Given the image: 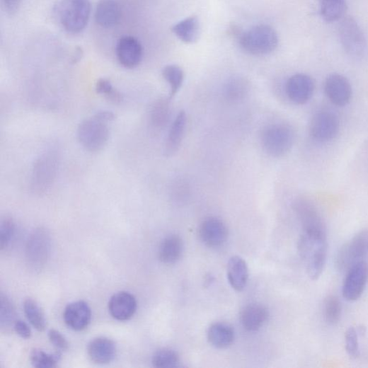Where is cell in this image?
Masks as SVG:
<instances>
[{
  "label": "cell",
  "mask_w": 368,
  "mask_h": 368,
  "mask_svg": "<svg viewBox=\"0 0 368 368\" xmlns=\"http://www.w3.org/2000/svg\"><path fill=\"white\" fill-rule=\"evenodd\" d=\"M368 282V265L360 260L346 272L343 285V296L348 301H355L362 295Z\"/></svg>",
  "instance_id": "30bf717a"
},
{
  "label": "cell",
  "mask_w": 368,
  "mask_h": 368,
  "mask_svg": "<svg viewBox=\"0 0 368 368\" xmlns=\"http://www.w3.org/2000/svg\"><path fill=\"white\" fill-rule=\"evenodd\" d=\"M137 304L135 297L129 292H120L110 299L108 309L111 316L118 321H127L136 312Z\"/></svg>",
  "instance_id": "ac0fdd59"
},
{
  "label": "cell",
  "mask_w": 368,
  "mask_h": 368,
  "mask_svg": "<svg viewBox=\"0 0 368 368\" xmlns=\"http://www.w3.org/2000/svg\"><path fill=\"white\" fill-rule=\"evenodd\" d=\"M187 114L180 111L173 121L165 144V153L171 156L179 149L187 126Z\"/></svg>",
  "instance_id": "603a6c76"
},
{
  "label": "cell",
  "mask_w": 368,
  "mask_h": 368,
  "mask_svg": "<svg viewBox=\"0 0 368 368\" xmlns=\"http://www.w3.org/2000/svg\"><path fill=\"white\" fill-rule=\"evenodd\" d=\"M144 50L142 43L132 36L121 38L116 45L119 63L126 69H134L142 61Z\"/></svg>",
  "instance_id": "4fadbf2b"
},
{
  "label": "cell",
  "mask_w": 368,
  "mask_h": 368,
  "mask_svg": "<svg viewBox=\"0 0 368 368\" xmlns=\"http://www.w3.org/2000/svg\"><path fill=\"white\" fill-rule=\"evenodd\" d=\"M298 250L305 262L309 277L316 281L323 272L328 258V236L304 233L300 236Z\"/></svg>",
  "instance_id": "6da1fadb"
},
{
  "label": "cell",
  "mask_w": 368,
  "mask_h": 368,
  "mask_svg": "<svg viewBox=\"0 0 368 368\" xmlns=\"http://www.w3.org/2000/svg\"><path fill=\"white\" fill-rule=\"evenodd\" d=\"M207 339L216 348H226L233 344L235 340V332L231 326L222 322H217L209 328Z\"/></svg>",
  "instance_id": "cb8c5ba5"
},
{
  "label": "cell",
  "mask_w": 368,
  "mask_h": 368,
  "mask_svg": "<svg viewBox=\"0 0 368 368\" xmlns=\"http://www.w3.org/2000/svg\"><path fill=\"white\" fill-rule=\"evenodd\" d=\"M51 343L59 352H66L69 348V344L65 337L56 330H51L48 333Z\"/></svg>",
  "instance_id": "f35d334b"
},
{
  "label": "cell",
  "mask_w": 368,
  "mask_h": 368,
  "mask_svg": "<svg viewBox=\"0 0 368 368\" xmlns=\"http://www.w3.org/2000/svg\"><path fill=\"white\" fill-rule=\"evenodd\" d=\"M240 44L242 49L249 54L265 56L277 48L279 38L272 28L260 25L244 33L241 38Z\"/></svg>",
  "instance_id": "5b68a950"
},
{
  "label": "cell",
  "mask_w": 368,
  "mask_h": 368,
  "mask_svg": "<svg viewBox=\"0 0 368 368\" xmlns=\"http://www.w3.org/2000/svg\"><path fill=\"white\" fill-rule=\"evenodd\" d=\"M16 308L11 299L4 294L0 297V324L2 328L14 326L17 321Z\"/></svg>",
  "instance_id": "d6a6232c"
},
{
  "label": "cell",
  "mask_w": 368,
  "mask_h": 368,
  "mask_svg": "<svg viewBox=\"0 0 368 368\" xmlns=\"http://www.w3.org/2000/svg\"><path fill=\"white\" fill-rule=\"evenodd\" d=\"M249 93L248 83L242 79H234L224 86L223 95L230 103H238L243 101Z\"/></svg>",
  "instance_id": "f1b7e54d"
},
{
  "label": "cell",
  "mask_w": 368,
  "mask_h": 368,
  "mask_svg": "<svg viewBox=\"0 0 368 368\" xmlns=\"http://www.w3.org/2000/svg\"><path fill=\"white\" fill-rule=\"evenodd\" d=\"M171 117L170 100L163 98L156 101L150 112V123L156 130L163 129Z\"/></svg>",
  "instance_id": "83f0119b"
},
{
  "label": "cell",
  "mask_w": 368,
  "mask_h": 368,
  "mask_svg": "<svg viewBox=\"0 0 368 368\" xmlns=\"http://www.w3.org/2000/svg\"><path fill=\"white\" fill-rule=\"evenodd\" d=\"M16 224L13 219L6 216L0 222V249L4 251L10 246L15 234Z\"/></svg>",
  "instance_id": "8d00e7d4"
},
{
  "label": "cell",
  "mask_w": 368,
  "mask_h": 368,
  "mask_svg": "<svg viewBox=\"0 0 368 368\" xmlns=\"http://www.w3.org/2000/svg\"><path fill=\"white\" fill-rule=\"evenodd\" d=\"M25 315L30 324L38 331L42 332L47 327L45 316L36 301L27 299L23 304Z\"/></svg>",
  "instance_id": "f546056e"
},
{
  "label": "cell",
  "mask_w": 368,
  "mask_h": 368,
  "mask_svg": "<svg viewBox=\"0 0 368 368\" xmlns=\"http://www.w3.org/2000/svg\"><path fill=\"white\" fill-rule=\"evenodd\" d=\"M175 35L183 42H196L200 34V23L196 17L184 19L172 28Z\"/></svg>",
  "instance_id": "484cf974"
},
{
  "label": "cell",
  "mask_w": 368,
  "mask_h": 368,
  "mask_svg": "<svg viewBox=\"0 0 368 368\" xmlns=\"http://www.w3.org/2000/svg\"><path fill=\"white\" fill-rule=\"evenodd\" d=\"M347 10L345 0H321V16L328 23L341 20L344 18Z\"/></svg>",
  "instance_id": "4316f807"
},
{
  "label": "cell",
  "mask_w": 368,
  "mask_h": 368,
  "mask_svg": "<svg viewBox=\"0 0 368 368\" xmlns=\"http://www.w3.org/2000/svg\"><path fill=\"white\" fill-rule=\"evenodd\" d=\"M162 74L170 86V98H172L182 86L184 80L183 71L176 65H168L163 69Z\"/></svg>",
  "instance_id": "836d02e7"
},
{
  "label": "cell",
  "mask_w": 368,
  "mask_h": 368,
  "mask_svg": "<svg viewBox=\"0 0 368 368\" xmlns=\"http://www.w3.org/2000/svg\"><path fill=\"white\" fill-rule=\"evenodd\" d=\"M338 32L343 47L350 58L362 60L367 56V38L354 18H344L339 25Z\"/></svg>",
  "instance_id": "52a82bcc"
},
{
  "label": "cell",
  "mask_w": 368,
  "mask_h": 368,
  "mask_svg": "<svg viewBox=\"0 0 368 368\" xmlns=\"http://www.w3.org/2000/svg\"><path fill=\"white\" fill-rule=\"evenodd\" d=\"M96 90L98 95L105 97L115 104H120L123 100L122 95L107 79H100L97 81Z\"/></svg>",
  "instance_id": "d590c367"
},
{
  "label": "cell",
  "mask_w": 368,
  "mask_h": 368,
  "mask_svg": "<svg viewBox=\"0 0 368 368\" xmlns=\"http://www.w3.org/2000/svg\"><path fill=\"white\" fill-rule=\"evenodd\" d=\"M60 167V156L55 150L41 154L34 161L30 173V188L35 195L49 192L54 186Z\"/></svg>",
  "instance_id": "7a4b0ae2"
},
{
  "label": "cell",
  "mask_w": 368,
  "mask_h": 368,
  "mask_svg": "<svg viewBox=\"0 0 368 368\" xmlns=\"http://www.w3.org/2000/svg\"><path fill=\"white\" fill-rule=\"evenodd\" d=\"M64 319L68 328L79 332L85 330L91 319V310L84 301H74L67 306L64 312Z\"/></svg>",
  "instance_id": "e0dca14e"
},
{
  "label": "cell",
  "mask_w": 368,
  "mask_h": 368,
  "mask_svg": "<svg viewBox=\"0 0 368 368\" xmlns=\"http://www.w3.org/2000/svg\"><path fill=\"white\" fill-rule=\"evenodd\" d=\"M2 2L6 11L10 14H13L18 11L21 0H2Z\"/></svg>",
  "instance_id": "60d3db41"
},
{
  "label": "cell",
  "mask_w": 368,
  "mask_h": 368,
  "mask_svg": "<svg viewBox=\"0 0 368 368\" xmlns=\"http://www.w3.org/2000/svg\"><path fill=\"white\" fill-rule=\"evenodd\" d=\"M16 333L23 339H29L31 337L30 327L22 320H17L13 326Z\"/></svg>",
  "instance_id": "ab89813d"
},
{
  "label": "cell",
  "mask_w": 368,
  "mask_h": 368,
  "mask_svg": "<svg viewBox=\"0 0 368 368\" xmlns=\"http://www.w3.org/2000/svg\"><path fill=\"white\" fill-rule=\"evenodd\" d=\"M202 242L210 248L222 246L227 240L228 229L225 224L218 218L206 219L199 229Z\"/></svg>",
  "instance_id": "2e32d148"
},
{
  "label": "cell",
  "mask_w": 368,
  "mask_h": 368,
  "mask_svg": "<svg viewBox=\"0 0 368 368\" xmlns=\"http://www.w3.org/2000/svg\"><path fill=\"white\" fill-rule=\"evenodd\" d=\"M30 359L35 367L54 368L57 367L61 361L62 354L59 351L52 354L40 349H33L30 352Z\"/></svg>",
  "instance_id": "4dcf8cb0"
},
{
  "label": "cell",
  "mask_w": 368,
  "mask_h": 368,
  "mask_svg": "<svg viewBox=\"0 0 368 368\" xmlns=\"http://www.w3.org/2000/svg\"><path fill=\"white\" fill-rule=\"evenodd\" d=\"M183 244L181 238L176 235L166 237L159 250V260L165 264H173L181 257Z\"/></svg>",
  "instance_id": "d4e9b609"
},
{
  "label": "cell",
  "mask_w": 368,
  "mask_h": 368,
  "mask_svg": "<svg viewBox=\"0 0 368 368\" xmlns=\"http://www.w3.org/2000/svg\"><path fill=\"white\" fill-rule=\"evenodd\" d=\"M315 84L313 79L305 74L291 76L286 84V93L289 99L296 105H304L312 98Z\"/></svg>",
  "instance_id": "5bb4252c"
},
{
  "label": "cell",
  "mask_w": 368,
  "mask_h": 368,
  "mask_svg": "<svg viewBox=\"0 0 368 368\" xmlns=\"http://www.w3.org/2000/svg\"><path fill=\"white\" fill-rule=\"evenodd\" d=\"M122 11L115 0H100L97 6L95 19L96 23L103 28H113L120 22Z\"/></svg>",
  "instance_id": "ffe728a7"
},
{
  "label": "cell",
  "mask_w": 368,
  "mask_h": 368,
  "mask_svg": "<svg viewBox=\"0 0 368 368\" xmlns=\"http://www.w3.org/2000/svg\"><path fill=\"white\" fill-rule=\"evenodd\" d=\"M340 129L337 116L328 111L316 113L310 123V134L318 142H328L334 139Z\"/></svg>",
  "instance_id": "8fae6325"
},
{
  "label": "cell",
  "mask_w": 368,
  "mask_h": 368,
  "mask_svg": "<svg viewBox=\"0 0 368 368\" xmlns=\"http://www.w3.org/2000/svg\"><path fill=\"white\" fill-rule=\"evenodd\" d=\"M52 238L47 229L36 228L28 237L25 247V257L29 266L35 270L42 269L50 257Z\"/></svg>",
  "instance_id": "ba28073f"
},
{
  "label": "cell",
  "mask_w": 368,
  "mask_h": 368,
  "mask_svg": "<svg viewBox=\"0 0 368 368\" xmlns=\"http://www.w3.org/2000/svg\"><path fill=\"white\" fill-rule=\"evenodd\" d=\"M294 209L303 226V232L327 234V226L320 212L310 201L301 199L294 204Z\"/></svg>",
  "instance_id": "7c38bea8"
},
{
  "label": "cell",
  "mask_w": 368,
  "mask_h": 368,
  "mask_svg": "<svg viewBox=\"0 0 368 368\" xmlns=\"http://www.w3.org/2000/svg\"><path fill=\"white\" fill-rule=\"evenodd\" d=\"M153 365L159 368H171L177 367L179 356L173 350L163 348L156 351L152 358Z\"/></svg>",
  "instance_id": "e575fe53"
},
{
  "label": "cell",
  "mask_w": 368,
  "mask_h": 368,
  "mask_svg": "<svg viewBox=\"0 0 368 368\" xmlns=\"http://www.w3.org/2000/svg\"><path fill=\"white\" fill-rule=\"evenodd\" d=\"M357 332L358 333L359 337H362V336L364 335V334L366 333V329L363 326H360L357 329Z\"/></svg>",
  "instance_id": "b9f144b4"
},
{
  "label": "cell",
  "mask_w": 368,
  "mask_h": 368,
  "mask_svg": "<svg viewBox=\"0 0 368 368\" xmlns=\"http://www.w3.org/2000/svg\"><path fill=\"white\" fill-rule=\"evenodd\" d=\"M358 338L357 329L349 328L345 333V342L346 352L352 359H357L360 355Z\"/></svg>",
  "instance_id": "74e56055"
},
{
  "label": "cell",
  "mask_w": 368,
  "mask_h": 368,
  "mask_svg": "<svg viewBox=\"0 0 368 368\" xmlns=\"http://www.w3.org/2000/svg\"><path fill=\"white\" fill-rule=\"evenodd\" d=\"M367 254L368 229H363L340 247L335 257V267L340 272H347L352 265L364 260Z\"/></svg>",
  "instance_id": "9c48e42d"
},
{
  "label": "cell",
  "mask_w": 368,
  "mask_h": 368,
  "mask_svg": "<svg viewBox=\"0 0 368 368\" xmlns=\"http://www.w3.org/2000/svg\"><path fill=\"white\" fill-rule=\"evenodd\" d=\"M342 315V305L339 298L335 295L328 296L323 303V316L326 323L330 326L338 324Z\"/></svg>",
  "instance_id": "1f68e13d"
},
{
  "label": "cell",
  "mask_w": 368,
  "mask_h": 368,
  "mask_svg": "<svg viewBox=\"0 0 368 368\" xmlns=\"http://www.w3.org/2000/svg\"><path fill=\"white\" fill-rule=\"evenodd\" d=\"M59 18L63 28L69 33L83 31L89 21V0H62L59 7Z\"/></svg>",
  "instance_id": "8992f818"
},
{
  "label": "cell",
  "mask_w": 368,
  "mask_h": 368,
  "mask_svg": "<svg viewBox=\"0 0 368 368\" xmlns=\"http://www.w3.org/2000/svg\"><path fill=\"white\" fill-rule=\"evenodd\" d=\"M109 123L97 114L82 121L77 129V138L81 146L91 153L103 150L110 138Z\"/></svg>",
  "instance_id": "3957f363"
},
{
  "label": "cell",
  "mask_w": 368,
  "mask_h": 368,
  "mask_svg": "<svg viewBox=\"0 0 368 368\" xmlns=\"http://www.w3.org/2000/svg\"><path fill=\"white\" fill-rule=\"evenodd\" d=\"M268 318V309L261 304H252L244 308L241 313V324L245 330L255 332L260 330Z\"/></svg>",
  "instance_id": "7402d4cb"
},
{
  "label": "cell",
  "mask_w": 368,
  "mask_h": 368,
  "mask_svg": "<svg viewBox=\"0 0 368 368\" xmlns=\"http://www.w3.org/2000/svg\"><path fill=\"white\" fill-rule=\"evenodd\" d=\"M87 353L92 362L100 364H108L115 358L117 347L111 339L100 337L88 343Z\"/></svg>",
  "instance_id": "d6986e66"
},
{
  "label": "cell",
  "mask_w": 368,
  "mask_h": 368,
  "mask_svg": "<svg viewBox=\"0 0 368 368\" xmlns=\"http://www.w3.org/2000/svg\"><path fill=\"white\" fill-rule=\"evenodd\" d=\"M325 91L328 99L337 106H345L351 100L352 86L347 78L341 74L330 75L326 81Z\"/></svg>",
  "instance_id": "9a60e30c"
},
{
  "label": "cell",
  "mask_w": 368,
  "mask_h": 368,
  "mask_svg": "<svg viewBox=\"0 0 368 368\" xmlns=\"http://www.w3.org/2000/svg\"><path fill=\"white\" fill-rule=\"evenodd\" d=\"M295 139L294 130L284 123H273L265 127L261 134L263 149L269 156L279 158L287 154Z\"/></svg>",
  "instance_id": "277c9868"
},
{
  "label": "cell",
  "mask_w": 368,
  "mask_h": 368,
  "mask_svg": "<svg viewBox=\"0 0 368 368\" xmlns=\"http://www.w3.org/2000/svg\"><path fill=\"white\" fill-rule=\"evenodd\" d=\"M226 275L228 282L237 292H242L247 286L249 271L246 260L240 256H234L228 262Z\"/></svg>",
  "instance_id": "44dd1931"
}]
</instances>
